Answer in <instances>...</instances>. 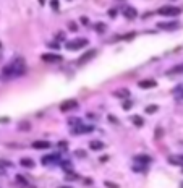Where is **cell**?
I'll return each instance as SVG.
<instances>
[{
    "instance_id": "e0dca14e",
    "label": "cell",
    "mask_w": 183,
    "mask_h": 188,
    "mask_svg": "<svg viewBox=\"0 0 183 188\" xmlns=\"http://www.w3.org/2000/svg\"><path fill=\"white\" fill-rule=\"evenodd\" d=\"M20 162H21L23 167H28V169H33L34 167V161H33V159H29V157H23Z\"/></svg>"
},
{
    "instance_id": "ac0fdd59",
    "label": "cell",
    "mask_w": 183,
    "mask_h": 188,
    "mask_svg": "<svg viewBox=\"0 0 183 188\" xmlns=\"http://www.w3.org/2000/svg\"><path fill=\"white\" fill-rule=\"evenodd\" d=\"M125 16L133 20V18H136V10L134 8H127V12H125Z\"/></svg>"
},
{
    "instance_id": "7c38bea8",
    "label": "cell",
    "mask_w": 183,
    "mask_h": 188,
    "mask_svg": "<svg viewBox=\"0 0 183 188\" xmlns=\"http://www.w3.org/2000/svg\"><path fill=\"white\" fill-rule=\"evenodd\" d=\"M33 148H34V149H49V148H50V143H49V141H34Z\"/></svg>"
},
{
    "instance_id": "f546056e",
    "label": "cell",
    "mask_w": 183,
    "mask_h": 188,
    "mask_svg": "<svg viewBox=\"0 0 183 188\" xmlns=\"http://www.w3.org/2000/svg\"><path fill=\"white\" fill-rule=\"evenodd\" d=\"M5 174V169H2V165H0V175H3Z\"/></svg>"
},
{
    "instance_id": "8992f818",
    "label": "cell",
    "mask_w": 183,
    "mask_h": 188,
    "mask_svg": "<svg viewBox=\"0 0 183 188\" xmlns=\"http://www.w3.org/2000/svg\"><path fill=\"white\" fill-rule=\"evenodd\" d=\"M167 76H177V75H183V63H178L175 67H172L165 71Z\"/></svg>"
},
{
    "instance_id": "9a60e30c",
    "label": "cell",
    "mask_w": 183,
    "mask_h": 188,
    "mask_svg": "<svg viewBox=\"0 0 183 188\" xmlns=\"http://www.w3.org/2000/svg\"><path fill=\"white\" fill-rule=\"evenodd\" d=\"M113 96L115 97H128L130 96V89H125V88L117 89V91H113Z\"/></svg>"
},
{
    "instance_id": "8fae6325",
    "label": "cell",
    "mask_w": 183,
    "mask_h": 188,
    "mask_svg": "<svg viewBox=\"0 0 183 188\" xmlns=\"http://www.w3.org/2000/svg\"><path fill=\"white\" fill-rule=\"evenodd\" d=\"M138 86L143 88V89H149V88H154V86H156V81H154V80H143V81L138 83Z\"/></svg>"
},
{
    "instance_id": "3957f363",
    "label": "cell",
    "mask_w": 183,
    "mask_h": 188,
    "mask_svg": "<svg viewBox=\"0 0 183 188\" xmlns=\"http://www.w3.org/2000/svg\"><path fill=\"white\" fill-rule=\"evenodd\" d=\"M157 13L162 15V16H177V15L181 13V8H178V7H162L157 10Z\"/></svg>"
},
{
    "instance_id": "d4e9b609",
    "label": "cell",
    "mask_w": 183,
    "mask_h": 188,
    "mask_svg": "<svg viewBox=\"0 0 183 188\" xmlns=\"http://www.w3.org/2000/svg\"><path fill=\"white\" fill-rule=\"evenodd\" d=\"M131 106H133L131 102H125V104H123V109H125V110H128V109H131Z\"/></svg>"
},
{
    "instance_id": "7402d4cb",
    "label": "cell",
    "mask_w": 183,
    "mask_h": 188,
    "mask_svg": "<svg viewBox=\"0 0 183 188\" xmlns=\"http://www.w3.org/2000/svg\"><path fill=\"white\" fill-rule=\"evenodd\" d=\"M136 161H144V162H149V157H146V156H138V157H136Z\"/></svg>"
},
{
    "instance_id": "cb8c5ba5",
    "label": "cell",
    "mask_w": 183,
    "mask_h": 188,
    "mask_svg": "<svg viewBox=\"0 0 183 188\" xmlns=\"http://www.w3.org/2000/svg\"><path fill=\"white\" fill-rule=\"evenodd\" d=\"M105 186H109V188H118V185H115V183H110V182H105Z\"/></svg>"
},
{
    "instance_id": "6da1fadb",
    "label": "cell",
    "mask_w": 183,
    "mask_h": 188,
    "mask_svg": "<svg viewBox=\"0 0 183 188\" xmlns=\"http://www.w3.org/2000/svg\"><path fill=\"white\" fill-rule=\"evenodd\" d=\"M24 71H26V62H24V59L18 57V59L12 60L7 67H3L2 75L5 78H16V76L24 75Z\"/></svg>"
},
{
    "instance_id": "83f0119b",
    "label": "cell",
    "mask_w": 183,
    "mask_h": 188,
    "mask_svg": "<svg viewBox=\"0 0 183 188\" xmlns=\"http://www.w3.org/2000/svg\"><path fill=\"white\" fill-rule=\"evenodd\" d=\"M52 7L55 8V10H59V2H52Z\"/></svg>"
},
{
    "instance_id": "4dcf8cb0",
    "label": "cell",
    "mask_w": 183,
    "mask_h": 188,
    "mask_svg": "<svg viewBox=\"0 0 183 188\" xmlns=\"http://www.w3.org/2000/svg\"><path fill=\"white\" fill-rule=\"evenodd\" d=\"M59 188H71V186H59Z\"/></svg>"
},
{
    "instance_id": "ffe728a7",
    "label": "cell",
    "mask_w": 183,
    "mask_h": 188,
    "mask_svg": "<svg viewBox=\"0 0 183 188\" xmlns=\"http://www.w3.org/2000/svg\"><path fill=\"white\" fill-rule=\"evenodd\" d=\"M157 106H148L146 107V112H148V114H154V112H157Z\"/></svg>"
},
{
    "instance_id": "603a6c76",
    "label": "cell",
    "mask_w": 183,
    "mask_h": 188,
    "mask_svg": "<svg viewBox=\"0 0 183 188\" xmlns=\"http://www.w3.org/2000/svg\"><path fill=\"white\" fill-rule=\"evenodd\" d=\"M75 154H76V156H78V157H84V156H86V153L83 151V149H80V151H76Z\"/></svg>"
},
{
    "instance_id": "4316f807",
    "label": "cell",
    "mask_w": 183,
    "mask_h": 188,
    "mask_svg": "<svg viewBox=\"0 0 183 188\" xmlns=\"http://www.w3.org/2000/svg\"><path fill=\"white\" fill-rule=\"evenodd\" d=\"M109 15H110V16H112V18H113V16H115V15H117V10H115V8H112V10H110V12H109Z\"/></svg>"
},
{
    "instance_id": "2e32d148",
    "label": "cell",
    "mask_w": 183,
    "mask_h": 188,
    "mask_svg": "<svg viewBox=\"0 0 183 188\" xmlns=\"http://www.w3.org/2000/svg\"><path fill=\"white\" fill-rule=\"evenodd\" d=\"M131 122L134 123V127H143L144 125V120L141 115H131Z\"/></svg>"
},
{
    "instance_id": "30bf717a",
    "label": "cell",
    "mask_w": 183,
    "mask_h": 188,
    "mask_svg": "<svg viewBox=\"0 0 183 188\" xmlns=\"http://www.w3.org/2000/svg\"><path fill=\"white\" fill-rule=\"evenodd\" d=\"M157 26L160 28V29H169V31H172V29H177V28H178V23H177V21H170V23H157Z\"/></svg>"
},
{
    "instance_id": "5b68a950",
    "label": "cell",
    "mask_w": 183,
    "mask_h": 188,
    "mask_svg": "<svg viewBox=\"0 0 183 188\" xmlns=\"http://www.w3.org/2000/svg\"><path fill=\"white\" fill-rule=\"evenodd\" d=\"M91 131H94L92 125H80V127H76L75 130H71V133L73 135H84V133H91Z\"/></svg>"
},
{
    "instance_id": "44dd1931",
    "label": "cell",
    "mask_w": 183,
    "mask_h": 188,
    "mask_svg": "<svg viewBox=\"0 0 183 188\" xmlns=\"http://www.w3.org/2000/svg\"><path fill=\"white\" fill-rule=\"evenodd\" d=\"M96 31H97V33H104V31H105V24L97 23V24H96Z\"/></svg>"
},
{
    "instance_id": "7a4b0ae2",
    "label": "cell",
    "mask_w": 183,
    "mask_h": 188,
    "mask_svg": "<svg viewBox=\"0 0 183 188\" xmlns=\"http://www.w3.org/2000/svg\"><path fill=\"white\" fill-rule=\"evenodd\" d=\"M86 45H88V39L78 37V39H75V41L66 42V49H68V50H80V49H83V47H86Z\"/></svg>"
},
{
    "instance_id": "5bb4252c",
    "label": "cell",
    "mask_w": 183,
    "mask_h": 188,
    "mask_svg": "<svg viewBox=\"0 0 183 188\" xmlns=\"http://www.w3.org/2000/svg\"><path fill=\"white\" fill-rule=\"evenodd\" d=\"M89 148L94 149V151H99V149L104 148V143L99 141V139H92V141H89Z\"/></svg>"
},
{
    "instance_id": "484cf974",
    "label": "cell",
    "mask_w": 183,
    "mask_h": 188,
    "mask_svg": "<svg viewBox=\"0 0 183 188\" xmlns=\"http://www.w3.org/2000/svg\"><path fill=\"white\" fill-rule=\"evenodd\" d=\"M59 146H60L62 149H66V148H68V144H66V143H63V141H60V143H59Z\"/></svg>"
},
{
    "instance_id": "277c9868",
    "label": "cell",
    "mask_w": 183,
    "mask_h": 188,
    "mask_svg": "<svg viewBox=\"0 0 183 188\" xmlns=\"http://www.w3.org/2000/svg\"><path fill=\"white\" fill-rule=\"evenodd\" d=\"M45 63H60L63 60L62 55H57V54H44L42 57H41Z\"/></svg>"
},
{
    "instance_id": "d6986e66",
    "label": "cell",
    "mask_w": 183,
    "mask_h": 188,
    "mask_svg": "<svg viewBox=\"0 0 183 188\" xmlns=\"http://www.w3.org/2000/svg\"><path fill=\"white\" fill-rule=\"evenodd\" d=\"M173 94H175L177 99H183V86H178L173 89Z\"/></svg>"
},
{
    "instance_id": "4fadbf2b",
    "label": "cell",
    "mask_w": 183,
    "mask_h": 188,
    "mask_svg": "<svg viewBox=\"0 0 183 188\" xmlns=\"http://www.w3.org/2000/svg\"><path fill=\"white\" fill-rule=\"evenodd\" d=\"M169 162H170V164H175V165H183V154L170 156V157H169Z\"/></svg>"
},
{
    "instance_id": "52a82bcc",
    "label": "cell",
    "mask_w": 183,
    "mask_h": 188,
    "mask_svg": "<svg viewBox=\"0 0 183 188\" xmlns=\"http://www.w3.org/2000/svg\"><path fill=\"white\" fill-rule=\"evenodd\" d=\"M76 107H78V102L73 101V99H70V101H65L63 104L60 106V110H62V112H68V110H73V109H76Z\"/></svg>"
},
{
    "instance_id": "ba28073f",
    "label": "cell",
    "mask_w": 183,
    "mask_h": 188,
    "mask_svg": "<svg viewBox=\"0 0 183 188\" xmlns=\"http://www.w3.org/2000/svg\"><path fill=\"white\" fill-rule=\"evenodd\" d=\"M59 154H50V156H45V157H42V164L44 165H54V164H57L59 162Z\"/></svg>"
},
{
    "instance_id": "9c48e42d",
    "label": "cell",
    "mask_w": 183,
    "mask_h": 188,
    "mask_svg": "<svg viewBox=\"0 0 183 188\" xmlns=\"http://www.w3.org/2000/svg\"><path fill=\"white\" fill-rule=\"evenodd\" d=\"M94 55H96V50H94V49H91V50H88L86 54H83L81 57L78 59V62H76V63H78V65H83V63H86L88 60H91V59L94 57Z\"/></svg>"
},
{
    "instance_id": "f1b7e54d",
    "label": "cell",
    "mask_w": 183,
    "mask_h": 188,
    "mask_svg": "<svg viewBox=\"0 0 183 188\" xmlns=\"http://www.w3.org/2000/svg\"><path fill=\"white\" fill-rule=\"evenodd\" d=\"M70 29H71V31H76V26H75V23H70Z\"/></svg>"
}]
</instances>
